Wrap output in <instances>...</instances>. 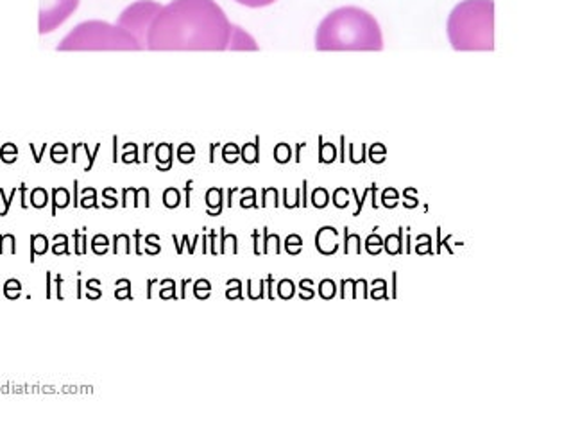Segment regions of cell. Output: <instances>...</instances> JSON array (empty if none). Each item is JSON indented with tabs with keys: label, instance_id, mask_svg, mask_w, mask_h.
Segmentation results:
<instances>
[{
	"label": "cell",
	"instance_id": "cell-36",
	"mask_svg": "<svg viewBox=\"0 0 571 428\" xmlns=\"http://www.w3.org/2000/svg\"><path fill=\"white\" fill-rule=\"evenodd\" d=\"M140 240H142V232H140V230H134V242H136V249H134V253H136V254L144 253V251H142V248H140Z\"/></svg>",
	"mask_w": 571,
	"mask_h": 428
},
{
	"label": "cell",
	"instance_id": "cell-8",
	"mask_svg": "<svg viewBox=\"0 0 571 428\" xmlns=\"http://www.w3.org/2000/svg\"><path fill=\"white\" fill-rule=\"evenodd\" d=\"M48 251V238L45 235H42V233H38V235H30V264H34L36 256H42V254H45Z\"/></svg>",
	"mask_w": 571,
	"mask_h": 428
},
{
	"label": "cell",
	"instance_id": "cell-31",
	"mask_svg": "<svg viewBox=\"0 0 571 428\" xmlns=\"http://www.w3.org/2000/svg\"><path fill=\"white\" fill-rule=\"evenodd\" d=\"M163 201H165L166 208H176V206L179 204V194H178V190H174V188L166 190L165 197H163Z\"/></svg>",
	"mask_w": 571,
	"mask_h": 428
},
{
	"label": "cell",
	"instance_id": "cell-26",
	"mask_svg": "<svg viewBox=\"0 0 571 428\" xmlns=\"http://www.w3.org/2000/svg\"><path fill=\"white\" fill-rule=\"evenodd\" d=\"M74 242H76V254H86V251H88V248H86L88 238H86L84 233L76 230V232H74Z\"/></svg>",
	"mask_w": 571,
	"mask_h": 428
},
{
	"label": "cell",
	"instance_id": "cell-42",
	"mask_svg": "<svg viewBox=\"0 0 571 428\" xmlns=\"http://www.w3.org/2000/svg\"><path fill=\"white\" fill-rule=\"evenodd\" d=\"M188 283H190V280H183V282H181V285H183V292H181V296H179V298H181V300H184V298H186V285Z\"/></svg>",
	"mask_w": 571,
	"mask_h": 428
},
{
	"label": "cell",
	"instance_id": "cell-35",
	"mask_svg": "<svg viewBox=\"0 0 571 428\" xmlns=\"http://www.w3.org/2000/svg\"><path fill=\"white\" fill-rule=\"evenodd\" d=\"M63 276H61V274H58V276H56V298H58V300H63V292H61V285H63Z\"/></svg>",
	"mask_w": 571,
	"mask_h": 428
},
{
	"label": "cell",
	"instance_id": "cell-17",
	"mask_svg": "<svg viewBox=\"0 0 571 428\" xmlns=\"http://www.w3.org/2000/svg\"><path fill=\"white\" fill-rule=\"evenodd\" d=\"M270 242H274V251H276V254L282 253V248H280V236L270 235L267 228H264V251H262L264 254H267L268 251H270Z\"/></svg>",
	"mask_w": 571,
	"mask_h": 428
},
{
	"label": "cell",
	"instance_id": "cell-38",
	"mask_svg": "<svg viewBox=\"0 0 571 428\" xmlns=\"http://www.w3.org/2000/svg\"><path fill=\"white\" fill-rule=\"evenodd\" d=\"M252 242H254V254H262V249L258 248V230L252 232Z\"/></svg>",
	"mask_w": 571,
	"mask_h": 428
},
{
	"label": "cell",
	"instance_id": "cell-43",
	"mask_svg": "<svg viewBox=\"0 0 571 428\" xmlns=\"http://www.w3.org/2000/svg\"><path fill=\"white\" fill-rule=\"evenodd\" d=\"M215 236H217V235H215V232H212V235H210V240H212V253L217 254L218 251L215 249Z\"/></svg>",
	"mask_w": 571,
	"mask_h": 428
},
{
	"label": "cell",
	"instance_id": "cell-34",
	"mask_svg": "<svg viewBox=\"0 0 571 428\" xmlns=\"http://www.w3.org/2000/svg\"><path fill=\"white\" fill-rule=\"evenodd\" d=\"M416 253H418V254L434 253V251H432V240H428V244H419V246H416Z\"/></svg>",
	"mask_w": 571,
	"mask_h": 428
},
{
	"label": "cell",
	"instance_id": "cell-15",
	"mask_svg": "<svg viewBox=\"0 0 571 428\" xmlns=\"http://www.w3.org/2000/svg\"><path fill=\"white\" fill-rule=\"evenodd\" d=\"M210 292H212V283H210L208 280H197V282L194 283V296H196L197 300H206L210 296Z\"/></svg>",
	"mask_w": 571,
	"mask_h": 428
},
{
	"label": "cell",
	"instance_id": "cell-28",
	"mask_svg": "<svg viewBox=\"0 0 571 428\" xmlns=\"http://www.w3.org/2000/svg\"><path fill=\"white\" fill-rule=\"evenodd\" d=\"M312 202H314L316 208H324V206L328 204V194H326V190L324 188L316 190L314 196H312Z\"/></svg>",
	"mask_w": 571,
	"mask_h": 428
},
{
	"label": "cell",
	"instance_id": "cell-37",
	"mask_svg": "<svg viewBox=\"0 0 571 428\" xmlns=\"http://www.w3.org/2000/svg\"><path fill=\"white\" fill-rule=\"evenodd\" d=\"M47 300H50L52 298V272L50 270H47Z\"/></svg>",
	"mask_w": 571,
	"mask_h": 428
},
{
	"label": "cell",
	"instance_id": "cell-11",
	"mask_svg": "<svg viewBox=\"0 0 571 428\" xmlns=\"http://www.w3.org/2000/svg\"><path fill=\"white\" fill-rule=\"evenodd\" d=\"M110 238H108L104 233H98V235H95L94 238H92V251H94L95 254H106L108 253V248H110Z\"/></svg>",
	"mask_w": 571,
	"mask_h": 428
},
{
	"label": "cell",
	"instance_id": "cell-29",
	"mask_svg": "<svg viewBox=\"0 0 571 428\" xmlns=\"http://www.w3.org/2000/svg\"><path fill=\"white\" fill-rule=\"evenodd\" d=\"M30 202H32L34 208H43V206L47 204V194H45V190L42 188L34 190L32 196H30Z\"/></svg>",
	"mask_w": 571,
	"mask_h": 428
},
{
	"label": "cell",
	"instance_id": "cell-19",
	"mask_svg": "<svg viewBox=\"0 0 571 428\" xmlns=\"http://www.w3.org/2000/svg\"><path fill=\"white\" fill-rule=\"evenodd\" d=\"M228 290H226V298L228 300H244L242 296V282L240 280H230L228 282Z\"/></svg>",
	"mask_w": 571,
	"mask_h": 428
},
{
	"label": "cell",
	"instance_id": "cell-24",
	"mask_svg": "<svg viewBox=\"0 0 571 428\" xmlns=\"http://www.w3.org/2000/svg\"><path fill=\"white\" fill-rule=\"evenodd\" d=\"M100 280H88L86 282V298L88 300H98L102 296V290H100Z\"/></svg>",
	"mask_w": 571,
	"mask_h": 428
},
{
	"label": "cell",
	"instance_id": "cell-6",
	"mask_svg": "<svg viewBox=\"0 0 571 428\" xmlns=\"http://www.w3.org/2000/svg\"><path fill=\"white\" fill-rule=\"evenodd\" d=\"M79 6V0H40V32L47 34L66 22Z\"/></svg>",
	"mask_w": 571,
	"mask_h": 428
},
{
	"label": "cell",
	"instance_id": "cell-4",
	"mask_svg": "<svg viewBox=\"0 0 571 428\" xmlns=\"http://www.w3.org/2000/svg\"><path fill=\"white\" fill-rule=\"evenodd\" d=\"M60 50H144L134 36L118 24L88 20L74 27L60 43Z\"/></svg>",
	"mask_w": 571,
	"mask_h": 428
},
{
	"label": "cell",
	"instance_id": "cell-30",
	"mask_svg": "<svg viewBox=\"0 0 571 428\" xmlns=\"http://www.w3.org/2000/svg\"><path fill=\"white\" fill-rule=\"evenodd\" d=\"M6 242H9V253H11V254L16 253V236L9 233V235H6V238H4V235H0V254L4 253V244H6Z\"/></svg>",
	"mask_w": 571,
	"mask_h": 428
},
{
	"label": "cell",
	"instance_id": "cell-16",
	"mask_svg": "<svg viewBox=\"0 0 571 428\" xmlns=\"http://www.w3.org/2000/svg\"><path fill=\"white\" fill-rule=\"evenodd\" d=\"M337 294V287H335V282L333 280H322L319 283V296L322 300H332Z\"/></svg>",
	"mask_w": 571,
	"mask_h": 428
},
{
	"label": "cell",
	"instance_id": "cell-7",
	"mask_svg": "<svg viewBox=\"0 0 571 428\" xmlns=\"http://www.w3.org/2000/svg\"><path fill=\"white\" fill-rule=\"evenodd\" d=\"M228 48L230 50H258V45H256L254 38L251 34H248L238 26H233V32H231L230 47Z\"/></svg>",
	"mask_w": 571,
	"mask_h": 428
},
{
	"label": "cell",
	"instance_id": "cell-21",
	"mask_svg": "<svg viewBox=\"0 0 571 428\" xmlns=\"http://www.w3.org/2000/svg\"><path fill=\"white\" fill-rule=\"evenodd\" d=\"M162 290H160V298H163V300H178V296H176V282L174 280H163L162 283Z\"/></svg>",
	"mask_w": 571,
	"mask_h": 428
},
{
	"label": "cell",
	"instance_id": "cell-12",
	"mask_svg": "<svg viewBox=\"0 0 571 428\" xmlns=\"http://www.w3.org/2000/svg\"><path fill=\"white\" fill-rule=\"evenodd\" d=\"M296 294V285L292 280H282L278 283V298L282 300H290Z\"/></svg>",
	"mask_w": 571,
	"mask_h": 428
},
{
	"label": "cell",
	"instance_id": "cell-25",
	"mask_svg": "<svg viewBox=\"0 0 571 428\" xmlns=\"http://www.w3.org/2000/svg\"><path fill=\"white\" fill-rule=\"evenodd\" d=\"M158 242H160L158 235H147L145 236V244H147L145 253L147 254H158L160 251H162V246H160Z\"/></svg>",
	"mask_w": 571,
	"mask_h": 428
},
{
	"label": "cell",
	"instance_id": "cell-27",
	"mask_svg": "<svg viewBox=\"0 0 571 428\" xmlns=\"http://www.w3.org/2000/svg\"><path fill=\"white\" fill-rule=\"evenodd\" d=\"M312 285H314V282L312 280H301V283H299V288H301V300H312L314 296H316V290L312 288Z\"/></svg>",
	"mask_w": 571,
	"mask_h": 428
},
{
	"label": "cell",
	"instance_id": "cell-5",
	"mask_svg": "<svg viewBox=\"0 0 571 428\" xmlns=\"http://www.w3.org/2000/svg\"><path fill=\"white\" fill-rule=\"evenodd\" d=\"M162 9V4L154 2V0H138L134 4L128 6L118 16V24L122 29L131 32L134 38L140 42L144 48H147V34H149V27L152 24L154 16L158 14Z\"/></svg>",
	"mask_w": 571,
	"mask_h": 428
},
{
	"label": "cell",
	"instance_id": "cell-41",
	"mask_svg": "<svg viewBox=\"0 0 571 428\" xmlns=\"http://www.w3.org/2000/svg\"><path fill=\"white\" fill-rule=\"evenodd\" d=\"M81 287H82V282H81V272H79V278H77V298H79V300H81L82 298V292H81Z\"/></svg>",
	"mask_w": 571,
	"mask_h": 428
},
{
	"label": "cell",
	"instance_id": "cell-2",
	"mask_svg": "<svg viewBox=\"0 0 571 428\" xmlns=\"http://www.w3.org/2000/svg\"><path fill=\"white\" fill-rule=\"evenodd\" d=\"M316 48L320 52L382 50L384 36L371 13L354 6H346L322 18L316 32Z\"/></svg>",
	"mask_w": 571,
	"mask_h": 428
},
{
	"label": "cell",
	"instance_id": "cell-1",
	"mask_svg": "<svg viewBox=\"0 0 571 428\" xmlns=\"http://www.w3.org/2000/svg\"><path fill=\"white\" fill-rule=\"evenodd\" d=\"M233 24L215 0H172L147 34L149 50H228Z\"/></svg>",
	"mask_w": 571,
	"mask_h": 428
},
{
	"label": "cell",
	"instance_id": "cell-10",
	"mask_svg": "<svg viewBox=\"0 0 571 428\" xmlns=\"http://www.w3.org/2000/svg\"><path fill=\"white\" fill-rule=\"evenodd\" d=\"M52 253L56 254V256H60V254H70V249H68V236L64 235V233H58V235H54V238H52Z\"/></svg>",
	"mask_w": 571,
	"mask_h": 428
},
{
	"label": "cell",
	"instance_id": "cell-33",
	"mask_svg": "<svg viewBox=\"0 0 571 428\" xmlns=\"http://www.w3.org/2000/svg\"><path fill=\"white\" fill-rule=\"evenodd\" d=\"M344 235H346V240H344V253H350V242H360V236L358 235H351L350 232H348V228H346V232H344ZM356 253L360 254V246L356 244Z\"/></svg>",
	"mask_w": 571,
	"mask_h": 428
},
{
	"label": "cell",
	"instance_id": "cell-13",
	"mask_svg": "<svg viewBox=\"0 0 571 428\" xmlns=\"http://www.w3.org/2000/svg\"><path fill=\"white\" fill-rule=\"evenodd\" d=\"M285 249L288 254H299L301 253V249H303V238L299 235H296V233H292V235L286 236L285 240Z\"/></svg>",
	"mask_w": 571,
	"mask_h": 428
},
{
	"label": "cell",
	"instance_id": "cell-9",
	"mask_svg": "<svg viewBox=\"0 0 571 428\" xmlns=\"http://www.w3.org/2000/svg\"><path fill=\"white\" fill-rule=\"evenodd\" d=\"M385 251L388 254H401L403 253V238H401V232L398 235H387V240H385Z\"/></svg>",
	"mask_w": 571,
	"mask_h": 428
},
{
	"label": "cell",
	"instance_id": "cell-44",
	"mask_svg": "<svg viewBox=\"0 0 571 428\" xmlns=\"http://www.w3.org/2000/svg\"><path fill=\"white\" fill-rule=\"evenodd\" d=\"M154 283H158L156 280H149V285H154ZM147 298H152V292H150V287H147Z\"/></svg>",
	"mask_w": 571,
	"mask_h": 428
},
{
	"label": "cell",
	"instance_id": "cell-40",
	"mask_svg": "<svg viewBox=\"0 0 571 428\" xmlns=\"http://www.w3.org/2000/svg\"><path fill=\"white\" fill-rule=\"evenodd\" d=\"M265 282L268 283V294H267V298H268V300H274V294H272V283H274V278H272V276H268V278L265 280Z\"/></svg>",
	"mask_w": 571,
	"mask_h": 428
},
{
	"label": "cell",
	"instance_id": "cell-23",
	"mask_svg": "<svg viewBox=\"0 0 571 428\" xmlns=\"http://www.w3.org/2000/svg\"><path fill=\"white\" fill-rule=\"evenodd\" d=\"M382 246H384V240L380 238L378 235H369L366 240V249L369 254H378L380 251H382Z\"/></svg>",
	"mask_w": 571,
	"mask_h": 428
},
{
	"label": "cell",
	"instance_id": "cell-39",
	"mask_svg": "<svg viewBox=\"0 0 571 428\" xmlns=\"http://www.w3.org/2000/svg\"><path fill=\"white\" fill-rule=\"evenodd\" d=\"M82 206H84V208H88V206H94V208H97V202H95V196L92 197V199H90V197H84V199H82Z\"/></svg>",
	"mask_w": 571,
	"mask_h": 428
},
{
	"label": "cell",
	"instance_id": "cell-18",
	"mask_svg": "<svg viewBox=\"0 0 571 428\" xmlns=\"http://www.w3.org/2000/svg\"><path fill=\"white\" fill-rule=\"evenodd\" d=\"M68 206V192L63 188L54 190V202H52V215H56L58 208H66Z\"/></svg>",
	"mask_w": 571,
	"mask_h": 428
},
{
	"label": "cell",
	"instance_id": "cell-3",
	"mask_svg": "<svg viewBox=\"0 0 571 428\" xmlns=\"http://www.w3.org/2000/svg\"><path fill=\"white\" fill-rule=\"evenodd\" d=\"M448 38L455 50L494 48V2L464 0L448 18Z\"/></svg>",
	"mask_w": 571,
	"mask_h": 428
},
{
	"label": "cell",
	"instance_id": "cell-32",
	"mask_svg": "<svg viewBox=\"0 0 571 428\" xmlns=\"http://www.w3.org/2000/svg\"><path fill=\"white\" fill-rule=\"evenodd\" d=\"M238 4L248 6V8H264V6H270L276 0H236Z\"/></svg>",
	"mask_w": 571,
	"mask_h": 428
},
{
	"label": "cell",
	"instance_id": "cell-20",
	"mask_svg": "<svg viewBox=\"0 0 571 428\" xmlns=\"http://www.w3.org/2000/svg\"><path fill=\"white\" fill-rule=\"evenodd\" d=\"M116 290H115V298L116 300H132L131 296V282L129 280H118L116 282Z\"/></svg>",
	"mask_w": 571,
	"mask_h": 428
},
{
	"label": "cell",
	"instance_id": "cell-22",
	"mask_svg": "<svg viewBox=\"0 0 571 428\" xmlns=\"http://www.w3.org/2000/svg\"><path fill=\"white\" fill-rule=\"evenodd\" d=\"M228 242H231V246H233V253L234 254L238 253V246H236V242H238V240H236V235H228L226 230H224V228H220V253L222 254L226 253Z\"/></svg>",
	"mask_w": 571,
	"mask_h": 428
},
{
	"label": "cell",
	"instance_id": "cell-14",
	"mask_svg": "<svg viewBox=\"0 0 571 428\" xmlns=\"http://www.w3.org/2000/svg\"><path fill=\"white\" fill-rule=\"evenodd\" d=\"M22 292V282L20 280H8V282L4 283V296L8 298V300H16L18 296H20Z\"/></svg>",
	"mask_w": 571,
	"mask_h": 428
}]
</instances>
